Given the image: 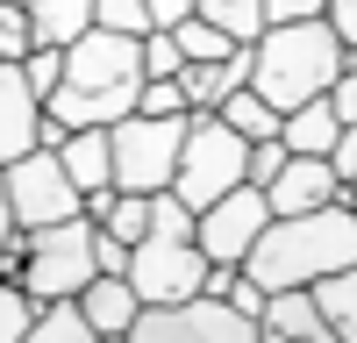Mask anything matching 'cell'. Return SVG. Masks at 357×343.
Here are the masks:
<instances>
[{"mask_svg": "<svg viewBox=\"0 0 357 343\" xmlns=\"http://www.w3.org/2000/svg\"><path fill=\"white\" fill-rule=\"evenodd\" d=\"M343 200H350V208H357V179H350V186H343Z\"/></svg>", "mask_w": 357, "mask_h": 343, "instance_id": "cell-41", "label": "cell"}, {"mask_svg": "<svg viewBox=\"0 0 357 343\" xmlns=\"http://www.w3.org/2000/svg\"><path fill=\"white\" fill-rule=\"evenodd\" d=\"M93 257H100V272H122V279H129V243H114L107 229H100V243H93Z\"/></svg>", "mask_w": 357, "mask_h": 343, "instance_id": "cell-36", "label": "cell"}, {"mask_svg": "<svg viewBox=\"0 0 357 343\" xmlns=\"http://www.w3.org/2000/svg\"><path fill=\"white\" fill-rule=\"evenodd\" d=\"M136 114H186V86H178V79H143Z\"/></svg>", "mask_w": 357, "mask_h": 343, "instance_id": "cell-31", "label": "cell"}, {"mask_svg": "<svg viewBox=\"0 0 357 343\" xmlns=\"http://www.w3.org/2000/svg\"><path fill=\"white\" fill-rule=\"evenodd\" d=\"M193 15H207L229 43H257L264 29H272L264 22V0H193Z\"/></svg>", "mask_w": 357, "mask_h": 343, "instance_id": "cell-21", "label": "cell"}, {"mask_svg": "<svg viewBox=\"0 0 357 343\" xmlns=\"http://www.w3.org/2000/svg\"><path fill=\"white\" fill-rule=\"evenodd\" d=\"M93 243H100V222H86V215H72V222H50V229H22V236L8 243L22 294L36 300V307H50V300H79L86 286L100 279V257H93Z\"/></svg>", "mask_w": 357, "mask_h": 343, "instance_id": "cell-4", "label": "cell"}, {"mask_svg": "<svg viewBox=\"0 0 357 343\" xmlns=\"http://www.w3.org/2000/svg\"><path fill=\"white\" fill-rule=\"evenodd\" d=\"M93 29H107V36H151V8H143V0H93Z\"/></svg>", "mask_w": 357, "mask_h": 343, "instance_id": "cell-25", "label": "cell"}, {"mask_svg": "<svg viewBox=\"0 0 357 343\" xmlns=\"http://www.w3.org/2000/svg\"><path fill=\"white\" fill-rule=\"evenodd\" d=\"M129 343H257V322L250 314H236L229 300H178V307H143Z\"/></svg>", "mask_w": 357, "mask_h": 343, "instance_id": "cell-9", "label": "cell"}, {"mask_svg": "<svg viewBox=\"0 0 357 343\" xmlns=\"http://www.w3.org/2000/svg\"><path fill=\"white\" fill-rule=\"evenodd\" d=\"M100 229H107V236L114 243H143V236H151V193H114V208L100 215Z\"/></svg>", "mask_w": 357, "mask_h": 343, "instance_id": "cell-22", "label": "cell"}, {"mask_svg": "<svg viewBox=\"0 0 357 343\" xmlns=\"http://www.w3.org/2000/svg\"><path fill=\"white\" fill-rule=\"evenodd\" d=\"M79 314H86L100 336H129V329H136V314H143V300H136V286H129L122 272H100V279L79 294Z\"/></svg>", "mask_w": 357, "mask_h": 343, "instance_id": "cell-15", "label": "cell"}, {"mask_svg": "<svg viewBox=\"0 0 357 343\" xmlns=\"http://www.w3.org/2000/svg\"><path fill=\"white\" fill-rule=\"evenodd\" d=\"M172 36H178V50H186V65H215V57H229L236 43L222 36L207 15H186V22H172Z\"/></svg>", "mask_w": 357, "mask_h": 343, "instance_id": "cell-23", "label": "cell"}, {"mask_svg": "<svg viewBox=\"0 0 357 343\" xmlns=\"http://www.w3.org/2000/svg\"><path fill=\"white\" fill-rule=\"evenodd\" d=\"M129 286L143 307H178L207 286V250L193 236H143L129 250Z\"/></svg>", "mask_w": 357, "mask_h": 343, "instance_id": "cell-7", "label": "cell"}, {"mask_svg": "<svg viewBox=\"0 0 357 343\" xmlns=\"http://www.w3.org/2000/svg\"><path fill=\"white\" fill-rule=\"evenodd\" d=\"M343 65H350V43L329 29V15L272 22L250 43V93H264L279 114H293V107H307V100L329 93V86L343 79Z\"/></svg>", "mask_w": 357, "mask_h": 343, "instance_id": "cell-3", "label": "cell"}, {"mask_svg": "<svg viewBox=\"0 0 357 343\" xmlns=\"http://www.w3.org/2000/svg\"><path fill=\"white\" fill-rule=\"evenodd\" d=\"M257 343H343V336L329 329V314L314 307L307 286H286V294L264 300V314H257Z\"/></svg>", "mask_w": 357, "mask_h": 343, "instance_id": "cell-13", "label": "cell"}, {"mask_svg": "<svg viewBox=\"0 0 357 343\" xmlns=\"http://www.w3.org/2000/svg\"><path fill=\"white\" fill-rule=\"evenodd\" d=\"M186 114H122V122L107 129V143H114V193H165L178 179Z\"/></svg>", "mask_w": 357, "mask_h": 343, "instance_id": "cell-6", "label": "cell"}, {"mask_svg": "<svg viewBox=\"0 0 357 343\" xmlns=\"http://www.w3.org/2000/svg\"><path fill=\"white\" fill-rule=\"evenodd\" d=\"M357 265V208L336 200V208H314V215H272V229L250 243L243 272L264 286V294H286V286H314Z\"/></svg>", "mask_w": 357, "mask_h": 343, "instance_id": "cell-2", "label": "cell"}, {"mask_svg": "<svg viewBox=\"0 0 357 343\" xmlns=\"http://www.w3.org/2000/svg\"><path fill=\"white\" fill-rule=\"evenodd\" d=\"M329 107H336V122H357V65H343V79L329 86Z\"/></svg>", "mask_w": 357, "mask_h": 343, "instance_id": "cell-35", "label": "cell"}, {"mask_svg": "<svg viewBox=\"0 0 357 343\" xmlns=\"http://www.w3.org/2000/svg\"><path fill=\"white\" fill-rule=\"evenodd\" d=\"M350 65H357V50H350Z\"/></svg>", "mask_w": 357, "mask_h": 343, "instance_id": "cell-42", "label": "cell"}, {"mask_svg": "<svg viewBox=\"0 0 357 343\" xmlns=\"http://www.w3.org/2000/svg\"><path fill=\"white\" fill-rule=\"evenodd\" d=\"M264 229H272V200H264V186H236V193L215 200V208H200L193 243L207 250V265H243Z\"/></svg>", "mask_w": 357, "mask_h": 343, "instance_id": "cell-10", "label": "cell"}, {"mask_svg": "<svg viewBox=\"0 0 357 343\" xmlns=\"http://www.w3.org/2000/svg\"><path fill=\"white\" fill-rule=\"evenodd\" d=\"M178 72H186L178 36H172V29H151V36H143V79H178Z\"/></svg>", "mask_w": 357, "mask_h": 343, "instance_id": "cell-28", "label": "cell"}, {"mask_svg": "<svg viewBox=\"0 0 357 343\" xmlns=\"http://www.w3.org/2000/svg\"><path fill=\"white\" fill-rule=\"evenodd\" d=\"M0 179H8V200H15L22 229H50V222L86 215V193L72 186V172H65L57 151H29V158H15L8 172H0Z\"/></svg>", "mask_w": 357, "mask_h": 343, "instance_id": "cell-8", "label": "cell"}, {"mask_svg": "<svg viewBox=\"0 0 357 343\" xmlns=\"http://www.w3.org/2000/svg\"><path fill=\"white\" fill-rule=\"evenodd\" d=\"M22 79H29V93H36V100H50V93H57V79H65V50L36 43V50L22 57Z\"/></svg>", "mask_w": 357, "mask_h": 343, "instance_id": "cell-29", "label": "cell"}, {"mask_svg": "<svg viewBox=\"0 0 357 343\" xmlns=\"http://www.w3.org/2000/svg\"><path fill=\"white\" fill-rule=\"evenodd\" d=\"M29 151H43V100L29 93L22 65H0V172Z\"/></svg>", "mask_w": 357, "mask_h": 343, "instance_id": "cell-11", "label": "cell"}, {"mask_svg": "<svg viewBox=\"0 0 357 343\" xmlns=\"http://www.w3.org/2000/svg\"><path fill=\"white\" fill-rule=\"evenodd\" d=\"M22 343H100V329L79 314V300H50V307H36Z\"/></svg>", "mask_w": 357, "mask_h": 343, "instance_id": "cell-20", "label": "cell"}, {"mask_svg": "<svg viewBox=\"0 0 357 343\" xmlns=\"http://www.w3.org/2000/svg\"><path fill=\"white\" fill-rule=\"evenodd\" d=\"M57 158H65V172H72V186H79V193L114 186V143H107V129H72Z\"/></svg>", "mask_w": 357, "mask_h": 343, "instance_id": "cell-17", "label": "cell"}, {"mask_svg": "<svg viewBox=\"0 0 357 343\" xmlns=\"http://www.w3.org/2000/svg\"><path fill=\"white\" fill-rule=\"evenodd\" d=\"M193 222H200V215H193L172 186H165V193H151V236H193Z\"/></svg>", "mask_w": 357, "mask_h": 343, "instance_id": "cell-30", "label": "cell"}, {"mask_svg": "<svg viewBox=\"0 0 357 343\" xmlns=\"http://www.w3.org/2000/svg\"><path fill=\"white\" fill-rule=\"evenodd\" d=\"M22 236V222H15V200H8V179H0V250H8Z\"/></svg>", "mask_w": 357, "mask_h": 343, "instance_id": "cell-39", "label": "cell"}, {"mask_svg": "<svg viewBox=\"0 0 357 343\" xmlns=\"http://www.w3.org/2000/svg\"><path fill=\"white\" fill-rule=\"evenodd\" d=\"M136 100H143V43L86 29L79 43H65V79L43 100V114L65 129H114L122 114H136Z\"/></svg>", "mask_w": 357, "mask_h": 343, "instance_id": "cell-1", "label": "cell"}, {"mask_svg": "<svg viewBox=\"0 0 357 343\" xmlns=\"http://www.w3.org/2000/svg\"><path fill=\"white\" fill-rule=\"evenodd\" d=\"M250 186V143L236 136L222 114H186V151H178V179L172 193L186 200V208H215L222 193Z\"/></svg>", "mask_w": 357, "mask_h": 343, "instance_id": "cell-5", "label": "cell"}, {"mask_svg": "<svg viewBox=\"0 0 357 343\" xmlns=\"http://www.w3.org/2000/svg\"><path fill=\"white\" fill-rule=\"evenodd\" d=\"M264 200H272V215H314V208L343 200V179L329 158H286V172L264 186Z\"/></svg>", "mask_w": 357, "mask_h": 343, "instance_id": "cell-12", "label": "cell"}, {"mask_svg": "<svg viewBox=\"0 0 357 343\" xmlns=\"http://www.w3.org/2000/svg\"><path fill=\"white\" fill-rule=\"evenodd\" d=\"M329 29H336V36L357 50V0H329Z\"/></svg>", "mask_w": 357, "mask_h": 343, "instance_id": "cell-37", "label": "cell"}, {"mask_svg": "<svg viewBox=\"0 0 357 343\" xmlns=\"http://www.w3.org/2000/svg\"><path fill=\"white\" fill-rule=\"evenodd\" d=\"M286 158H293V151H286L279 136H272V143H250V186H272L279 172H286Z\"/></svg>", "mask_w": 357, "mask_h": 343, "instance_id": "cell-32", "label": "cell"}, {"mask_svg": "<svg viewBox=\"0 0 357 343\" xmlns=\"http://www.w3.org/2000/svg\"><path fill=\"white\" fill-rule=\"evenodd\" d=\"M143 8H151L158 29H172V22H186V15H193V0H143Z\"/></svg>", "mask_w": 357, "mask_h": 343, "instance_id": "cell-38", "label": "cell"}, {"mask_svg": "<svg viewBox=\"0 0 357 343\" xmlns=\"http://www.w3.org/2000/svg\"><path fill=\"white\" fill-rule=\"evenodd\" d=\"M307 294H314V307H321V314H329V329H336V322H350V314H357V265H343V272H329V279H314Z\"/></svg>", "mask_w": 357, "mask_h": 343, "instance_id": "cell-24", "label": "cell"}, {"mask_svg": "<svg viewBox=\"0 0 357 343\" xmlns=\"http://www.w3.org/2000/svg\"><path fill=\"white\" fill-rule=\"evenodd\" d=\"M336 336H343V343H357V314H350V322H336Z\"/></svg>", "mask_w": 357, "mask_h": 343, "instance_id": "cell-40", "label": "cell"}, {"mask_svg": "<svg viewBox=\"0 0 357 343\" xmlns=\"http://www.w3.org/2000/svg\"><path fill=\"white\" fill-rule=\"evenodd\" d=\"M36 50V29H29V8L22 0H0V65H22Z\"/></svg>", "mask_w": 357, "mask_h": 343, "instance_id": "cell-26", "label": "cell"}, {"mask_svg": "<svg viewBox=\"0 0 357 343\" xmlns=\"http://www.w3.org/2000/svg\"><path fill=\"white\" fill-rule=\"evenodd\" d=\"M22 8H29L36 43H50V50H65V43H79L93 29V0H22Z\"/></svg>", "mask_w": 357, "mask_h": 343, "instance_id": "cell-18", "label": "cell"}, {"mask_svg": "<svg viewBox=\"0 0 357 343\" xmlns=\"http://www.w3.org/2000/svg\"><path fill=\"white\" fill-rule=\"evenodd\" d=\"M336 136H343V122H336L329 93L307 100V107H293L286 122H279V143H286L293 158H329V151H336Z\"/></svg>", "mask_w": 357, "mask_h": 343, "instance_id": "cell-16", "label": "cell"}, {"mask_svg": "<svg viewBox=\"0 0 357 343\" xmlns=\"http://www.w3.org/2000/svg\"><path fill=\"white\" fill-rule=\"evenodd\" d=\"M215 114H222V122H229L236 136H243V143H272V136H279V122H286V114H279L272 100H264V93H250V86H243V93H229Z\"/></svg>", "mask_w": 357, "mask_h": 343, "instance_id": "cell-19", "label": "cell"}, {"mask_svg": "<svg viewBox=\"0 0 357 343\" xmlns=\"http://www.w3.org/2000/svg\"><path fill=\"white\" fill-rule=\"evenodd\" d=\"M329 15V0H264V22H314Z\"/></svg>", "mask_w": 357, "mask_h": 343, "instance_id": "cell-34", "label": "cell"}, {"mask_svg": "<svg viewBox=\"0 0 357 343\" xmlns=\"http://www.w3.org/2000/svg\"><path fill=\"white\" fill-rule=\"evenodd\" d=\"M36 322V300L22 294V279H0V343H22Z\"/></svg>", "mask_w": 357, "mask_h": 343, "instance_id": "cell-27", "label": "cell"}, {"mask_svg": "<svg viewBox=\"0 0 357 343\" xmlns=\"http://www.w3.org/2000/svg\"><path fill=\"white\" fill-rule=\"evenodd\" d=\"M178 86H186V107H193V114H215L229 93H243V86H250V43H236L229 57H215V65H186Z\"/></svg>", "mask_w": 357, "mask_h": 343, "instance_id": "cell-14", "label": "cell"}, {"mask_svg": "<svg viewBox=\"0 0 357 343\" xmlns=\"http://www.w3.org/2000/svg\"><path fill=\"white\" fill-rule=\"evenodd\" d=\"M264 300H272V294H264V286H257L250 272H236V286H229V307H236V314H250V322H257V314H264Z\"/></svg>", "mask_w": 357, "mask_h": 343, "instance_id": "cell-33", "label": "cell"}]
</instances>
